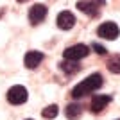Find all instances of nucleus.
Listing matches in <instances>:
<instances>
[{
	"instance_id": "obj_2",
	"label": "nucleus",
	"mask_w": 120,
	"mask_h": 120,
	"mask_svg": "<svg viewBox=\"0 0 120 120\" xmlns=\"http://www.w3.org/2000/svg\"><path fill=\"white\" fill-rule=\"evenodd\" d=\"M106 5V0H77V9L88 16H97Z\"/></svg>"
},
{
	"instance_id": "obj_10",
	"label": "nucleus",
	"mask_w": 120,
	"mask_h": 120,
	"mask_svg": "<svg viewBox=\"0 0 120 120\" xmlns=\"http://www.w3.org/2000/svg\"><path fill=\"white\" fill-rule=\"evenodd\" d=\"M65 115H66V118H68V120H77V118H81V115H82V106L72 102V104H68V106L65 108Z\"/></svg>"
},
{
	"instance_id": "obj_11",
	"label": "nucleus",
	"mask_w": 120,
	"mask_h": 120,
	"mask_svg": "<svg viewBox=\"0 0 120 120\" xmlns=\"http://www.w3.org/2000/svg\"><path fill=\"white\" fill-rule=\"evenodd\" d=\"M59 68L65 72L66 75H74V74H77V72L81 70V65H79V61H68V59H65V61H61V63H59Z\"/></svg>"
},
{
	"instance_id": "obj_1",
	"label": "nucleus",
	"mask_w": 120,
	"mask_h": 120,
	"mask_svg": "<svg viewBox=\"0 0 120 120\" xmlns=\"http://www.w3.org/2000/svg\"><path fill=\"white\" fill-rule=\"evenodd\" d=\"M102 84H104L102 75L100 74H91L90 77H86L84 81H81L77 86H74L72 97H74V99H81V97L88 95V93H91V91H97Z\"/></svg>"
},
{
	"instance_id": "obj_15",
	"label": "nucleus",
	"mask_w": 120,
	"mask_h": 120,
	"mask_svg": "<svg viewBox=\"0 0 120 120\" xmlns=\"http://www.w3.org/2000/svg\"><path fill=\"white\" fill-rule=\"evenodd\" d=\"M18 2H20V4H23V2H29V0H18Z\"/></svg>"
},
{
	"instance_id": "obj_3",
	"label": "nucleus",
	"mask_w": 120,
	"mask_h": 120,
	"mask_svg": "<svg viewBox=\"0 0 120 120\" xmlns=\"http://www.w3.org/2000/svg\"><path fill=\"white\" fill-rule=\"evenodd\" d=\"M88 54H90V47L82 45V43H77V45H72V47H68V49H65L63 57L68 59V61H79V59H82V57H86Z\"/></svg>"
},
{
	"instance_id": "obj_12",
	"label": "nucleus",
	"mask_w": 120,
	"mask_h": 120,
	"mask_svg": "<svg viewBox=\"0 0 120 120\" xmlns=\"http://www.w3.org/2000/svg\"><path fill=\"white\" fill-rule=\"evenodd\" d=\"M108 70L111 74H120V54H115L108 59Z\"/></svg>"
},
{
	"instance_id": "obj_13",
	"label": "nucleus",
	"mask_w": 120,
	"mask_h": 120,
	"mask_svg": "<svg viewBox=\"0 0 120 120\" xmlns=\"http://www.w3.org/2000/svg\"><path fill=\"white\" fill-rule=\"evenodd\" d=\"M57 113H59V108H57L56 104H50V106H47L45 109L41 111V115H43V118H49V120L56 118V116H57Z\"/></svg>"
},
{
	"instance_id": "obj_16",
	"label": "nucleus",
	"mask_w": 120,
	"mask_h": 120,
	"mask_svg": "<svg viewBox=\"0 0 120 120\" xmlns=\"http://www.w3.org/2000/svg\"><path fill=\"white\" fill-rule=\"evenodd\" d=\"M27 120H32V118H27Z\"/></svg>"
},
{
	"instance_id": "obj_17",
	"label": "nucleus",
	"mask_w": 120,
	"mask_h": 120,
	"mask_svg": "<svg viewBox=\"0 0 120 120\" xmlns=\"http://www.w3.org/2000/svg\"><path fill=\"white\" fill-rule=\"evenodd\" d=\"M118 120H120V118H118Z\"/></svg>"
},
{
	"instance_id": "obj_4",
	"label": "nucleus",
	"mask_w": 120,
	"mask_h": 120,
	"mask_svg": "<svg viewBox=\"0 0 120 120\" xmlns=\"http://www.w3.org/2000/svg\"><path fill=\"white\" fill-rule=\"evenodd\" d=\"M27 97H29L27 90H25L23 86H20V84L9 88V91H7V100H9V104H15V106L25 104V102H27Z\"/></svg>"
},
{
	"instance_id": "obj_6",
	"label": "nucleus",
	"mask_w": 120,
	"mask_h": 120,
	"mask_svg": "<svg viewBox=\"0 0 120 120\" xmlns=\"http://www.w3.org/2000/svg\"><path fill=\"white\" fill-rule=\"evenodd\" d=\"M47 13H49V9H47L45 4H34L29 9V22H30V25H40L41 22L47 18Z\"/></svg>"
},
{
	"instance_id": "obj_5",
	"label": "nucleus",
	"mask_w": 120,
	"mask_h": 120,
	"mask_svg": "<svg viewBox=\"0 0 120 120\" xmlns=\"http://www.w3.org/2000/svg\"><path fill=\"white\" fill-rule=\"evenodd\" d=\"M97 34L100 38H104V40H116L120 34V29L118 25L115 22H104L102 25H99V29H97Z\"/></svg>"
},
{
	"instance_id": "obj_8",
	"label": "nucleus",
	"mask_w": 120,
	"mask_h": 120,
	"mask_svg": "<svg viewBox=\"0 0 120 120\" xmlns=\"http://www.w3.org/2000/svg\"><path fill=\"white\" fill-rule=\"evenodd\" d=\"M43 59H45L43 52H40V50H29V52L25 54V57H23V63H25V66H27V68L34 70V68L40 65Z\"/></svg>"
},
{
	"instance_id": "obj_14",
	"label": "nucleus",
	"mask_w": 120,
	"mask_h": 120,
	"mask_svg": "<svg viewBox=\"0 0 120 120\" xmlns=\"http://www.w3.org/2000/svg\"><path fill=\"white\" fill-rule=\"evenodd\" d=\"M91 49L95 50V52H97L99 56H104L106 52H108V50H106V49H104L102 45H99V43H93V45H91Z\"/></svg>"
},
{
	"instance_id": "obj_9",
	"label": "nucleus",
	"mask_w": 120,
	"mask_h": 120,
	"mask_svg": "<svg viewBox=\"0 0 120 120\" xmlns=\"http://www.w3.org/2000/svg\"><path fill=\"white\" fill-rule=\"evenodd\" d=\"M109 102H111V95H95L90 102V111L91 113H100Z\"/></svg>"
},
{
	"instance_id": "obj_7",
	"label": "nucleus",
	"mask_w": 120,
	"mask_h": 120,
	"mask_svg": "<svg viewBox=\"0 0 120 120\" xmlns=\"http://www.w3.org/2000/svg\"><path fill=\"white\" fill-rule=\"evenodd\" d=\"M56 25L61 30H70L75 25V16L72 15L70 11H61L59 15H57V18H56Z\"/></svg>"
}]
</instances>
